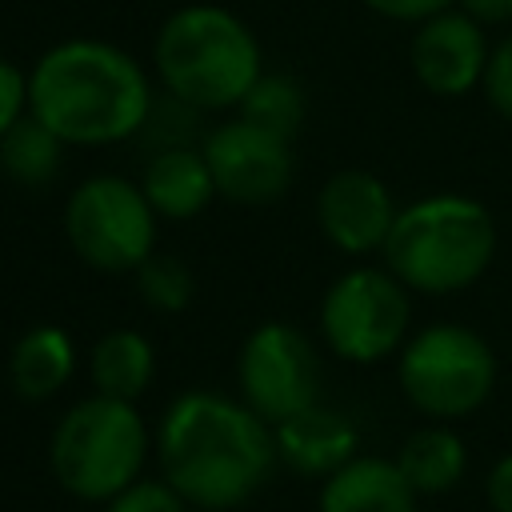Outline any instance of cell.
Instances as JSON below:
<instances>
[{"label": "cell", "instance_id": "cell-1", "mask_svg": "<svg viewBox=\"0 0 512 512\" xmlns=\"http://www.w3.org/2000/svg\"><path fill=\"white\" fill-rule=\"evenodd\" d=\"M276 460V436L248 404L212 392L180 396L160 424V472L196 508L244 504Z\"/></svg>", "mask_w": 512, "mask_h": 512}, {"label": "cell", "instance_id": "cell-2", "mask_svg": "<svg viewBox=\"0 0 512 512\" xmlns=\"http://www.w3.org/2000/svg\"><path fill=\"white\" fill-rule=\"evenodd\" d=\"M28 112L64 144H116L144 128L152 88L124 48L108 40H64L36 60Z\"/></svg>", "mask_w": 512, "mask_h": 512}, {"label": "cell", "instance_id": "cell-3", "mask_svg": "<svg viewBox=\"0 0 512 512\" xmlns=\"http://www.w3.org/2000/svg\"><path fill=\"white\" fill-rule=\"evenodd\" d=\"M152 60L168 96L200 112L240 104L264 76L256 36L236 12L220 4L176 8L156 32Z\"/></svg>", "mask_w": 512, "mask_h": 512}, {"label": "cell", "instance_id": "cell-4", "mask_svg": "<svg viewBox=\"0 0 512 512\" xmlns=\"http://www.w3.org/2000/svg\"><path fill=\"white\" fill-rule=\"evenodd\" d=\"M496 252V224L484 204L468 196H428L396 212L384 240L388 272L416 292H456L468 288Z\"/></svg>", "mask_w": 512, "mask_h": 512}, {"label": "cell", "instance_id": "cell-5", "mask_svg": "<svg viewBox=\"0 0 512 512\" xmlns=\"http://www.w3.org/2000/svg\"><path fill=\"white\" fill-rule=\"evenodd\" d=\"M148 452V432L128 400L88 396L52 432V472L80 500H112L128 484Z\"/></svg>", "mask_w": 512, "mask_h": 512}, {"label": "cell", "instance_id": "cell-6", "mask_svg": "<svg viewBox=\"0 0 512 512\" xmlns=\"http://www.w3.org/2000/svg\"><path fill=\"white\" fill-rule=\"evenodd\" d=\"M64 232L84 264L128 272L156 252V208L132 180L92 176L68 196Z\"/></svg>", "mask_w": 512, "mask_h": 512}, {"label": "cell", "instance_id": "cell-7", "mask_svg": "<svg viewBox=\"0 0 512 512\" xmlns=\"http://www.w3.org/2000/svg\"><path fill=\"white\" fill-rule=\"evenodd\" d=\"M496 384L492 348L460 324H432L400 352V388L428 416H468Z\"/></svg>", "mask_w": 512, "mask_h": 512}, {"label": "cell", "instance_id": "cell-8", "mask_svg": "<svg viewBox=\"0 0 512 512\" xmlns=\"http://www.w3.org/2000/svg\"><path fill=\"white\" fill-rule=\"evenodd\" d=\"M320 328H324L328 348L356 364H372L396 352L408 328L404 284L380 268L344 272L320 304Z\"/></svg>", "mask_w": 512, "mask_h": 512}, {"label": "cell", "instance_id": "cell-9", "mask_svg": "<svg viewBox=\"0 0 512 512\" xmlns=\"http://www.w3.org/2000/svg\"><path fill=\"white\" fill-rule=\"evenodd\" d=\"M240 392L268 424L312 408L320 396V360L312 340L292 324H260L240 348Z\"/></svg>", "mask_w": 512, "mask_h": 512}, {"label": "cell", "instance_id": "cell-10", "mask_svg": "<svg viewBox=\"0 0 512 512\" xmlns=\"http://www.w3.org/2000/svg\"><path fill=\"white\" fill-rule=\"evenodd\" d=\"M204 160L216 192L236 204H272L292 184V148L248 120H228L204 136Z\"/></svg>", "mask_w": 512, "mask_h": 512}, {"label": "cell", "instance_id": "cell-11", "mask_svg": "<svg viewBox=\"0 0 512 512\" xmlns=\"http://www.w3.org/2000/svg\"><path fill=\"white\" fill-rule=\"evenodd\" d=\"M488 44L472 16L464 12H440L420 24L412 40V68L416 80L436 96H460L472 84L484 80L488 68Z\"/></svg>", "mask_w": 512, "mask_h": 512}, {"label": "cell", "instance_id": "cell-12", "mask_svg": "<svg viewBox=\"0 0 512 512\" xmlns=\"http://www.w3.org/2000/svg\"><path fill=\"white\" fill-rule=\"evenodd\" d=\"M316 216H320L324 236L344 252L384 248V240L396 224L388 188L372 172H360V168H344L320 188Z\"/></svg>", "mask_w": 512, "mask_h": 512}, {"label": "cell", "instance_id": "cell-13", "mask_svg": "<svg viewBox=\"0 0 512 512\" xmlns=\"http://www.w3.org/2000/svg\"><path fill=\"white\" fill-rule=\"evenodd\" d=\"M272 436H276V456H284V464L304 476H332L356 452L352 420L324 404H312V408L280 420Z\"/></svg>", "mask_w": 512, "mask_h": 512}, {"label": "cell", "instance_id": "cell-14", "mask_svg": "<svg viewBox=\"0 0 512 512\" xmlns=\"http://www.w3.org/2000/svg\"><path fill=\"white\" fill-rule=\"evenodd\" d=\"M320 512H416V488L396 460H348L324 480Z\"/></svg>", "mask_w": 512, "mask_h": 512}, {"label": "cell", "instance_id": "cell-15", "mask_svg": "<svg viewBox=\"0 0 512 512\" xmlns=\"http://www.w3.org/2000/svg\"><path fill=\"white\" fill-rule=\"evenodd\" d=\"M144 196L156 208V216H172V220H188L196 212L208 208V200L216 196V180L212 168L204 160V152L196 148H164L148 160L144 168Z\"/></svg>", "mask_w": 512, "mask_h": 512}, {"label": "cell", "instance_id": "cell-16", "mask_svg": "<svg viewBox=\"0 0 512 512\" xmlns=\"http://www.w3.org/2000/svg\"><path fill=\"white\" fill-rule=\"evenodd\" d=\"M72 360H76V352H72L68 332L52 328V324H40V328L24 332L12 348V360H8L12 388L24 400H48L72 376Z\"/></svg>", "mask_w": 512, "mask_h": 512}, {"label": "cell", "instance_id": "cell-17", "mask_svg": "<svg viewBox=\"0 0 512 512\" xmlns=\"http://www.w3.org/2000/svg\"><path fill=\"white\" fill-rule=\"evenodd\" d=\"M152 372H156V356L140 332L120 328V332H108L92 348V380H96L100 396L132 404L152 384Z\"/></svg>", "mask_w": 512, "mask_h": 512}, {"label": "cell", "instance_id": "cell-18", "mask_svg": "<svg viewBox=\"0 0 512 512\" xmlns=\"http://www.w3.org/2000/svg\"><path fill=\"white\" fill-rule=\"evenodd\" d=\"M396 464H400L404 480L416 488V496L420 492L432 496V492H448L464 476L468 456H464V444H460L456 432H448V428H420V432H412L404 440Z\"/></svg>", "mask_w": 512, "mask_h": 512}, {"label": "cell", "instance_id": "cell-19", "mask_svg": "<svg viewBox=\"0 0 512 512\" xmlns=\"http://www.w3.org/2000/svg\"><path fill=\"white\" fill-rule=\"evenodd\" d=\"M60 148L64 140L44 128L32 112L20 116L4 136H0V168L16 180V184H28V188H40L56 176L60 168Z\"/></svg>", "mask_w": 512, "mask_h": 512}, {"label": "cell", "instance_id": "cell-20", "mask_svg": "<svg viewBox=\"0 0 512 512\" xmlns=\"http://www.w3.org/2000/svg\"><path fill=\"white\" fill-rule=\"evenodd\" d=\"M240 120L292 140L304 120V92L292 76H260L240 100Z\"/></svg>", "mask_w": 512, "mask_h": 512}, {"label": "cell", "instance_id": "cell-21", "mask_svg": "<svg viewBox=\"0 0 512 512\" xmlns=\"http://www.w3.org/2000/svg\"><path fill=\"white\" fill-rule=\"evenodd\" d=\"M192 272H188V264L184 260H176V256H148L144 264H140V296L156 308V312H180L188 300H192Z\"/></svg>", "mask_w": 512, "mask_h": 512}, {"label": "cell", "instance_id": "cell-22", "mask_svg": "<svg viewBox=\"0 0 512 512\" xmlns=\"http://www.w3.org/2000/svg\"><path fill=\"white\" fill-rule=\"evenodd\" d=\"M196 112H200V108H192V104H184V100H176V96H168V100H160V104L152 100V112H148V120H144L140 132H148L152 140H160V152H164V148H192Z\"/></svg>", "mask_w": 512, "mask_h": 512}, {"label": "cell", "instance_id": "cell-23", "mask_svg": "<svg viewBox=\"0 0 512 512\" xmlns=\"http://www.w3.org/2000/svg\"><path fill=\"white\" fill-rule=\"evenodd\" d=\"M108 512H188V500L168 480H136L112 496Z\"/></svg>", "mask_w": 512, "mask_h": 512}, {"label": "cell", "instance_id": "cell-24", "mask_svg": "<svg viewBox=\"0 0 512 512\" xmlns=\"http://www.w3.org/2000/svg\"><path fill=\"white\" fill-rule=\"evenodd\" d=\"M484 92L492 100V108L512 120V36L504 44H496V52L488 56V68H484Z\"/></svg>", "mask_w": 512, "mask_h": 512}, {"label": "cell", "instance_id": "cell-25", "mask_svg": "<svg viewBox=\"0 0 512 512\" xmlns=\"http://www.w3.org/2000/svg\"><path fill=\"white\" fill-rule=\"evenodd\" d=\"M20 116H28V76L12 60H0V136Z\"/></svg>", "mask_w": 512, "mask_h": 512}, {"label": "cell", "instance_id": "cell-26", "mask_svg": "<svg viewBox=\"0 0 512 512\" xmlns=\"http://www.w3.org/2000/svg\"><path fill=\"white\" fill-rule=\"evenodd\" d=\"M364 4L380 16H388V20H420L424 24L440 12H448L452 0H364Z\"/></svg>", "mask_w": 512, "mask_h": 512}, {"label": "cell", "instance_id": "cell-27", "mask_svg": "<svg viewBox=\"0 0 512 512\" xmlns=\"http://www.w3.org/2000/svg\"><path fill=\"white\" fill-rule=\"evenodd\" d=\"M484 492H488L492 512H512V452H508V456H500V460L492 464Z\"/></svg>", "mask_w": 512, "mask_h": 512}, {"label": "cell", "instance_id": "cell-28", "mask_svg": "<svg viewBox=\"0 0 512 512\" xmlns=\"http://www.w3.org/2000/svg\"><path fill=\"white\" fill-rule=\"evenodd\" d=\"M460 12L476 24H504L512 20V0H460Z\"/></svg>", "mask_w": 512, "mask_h": 512}]
</instances>
